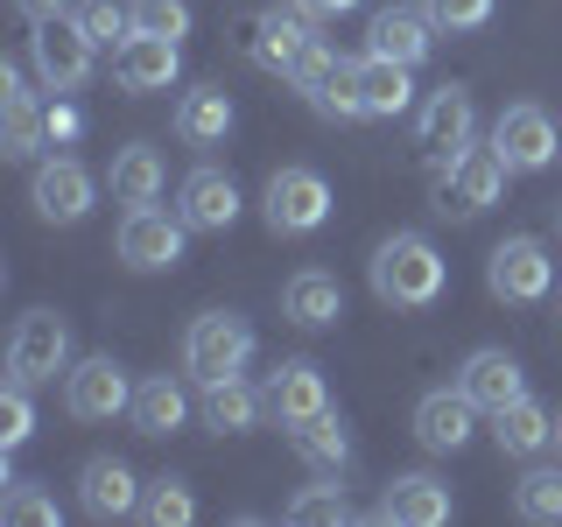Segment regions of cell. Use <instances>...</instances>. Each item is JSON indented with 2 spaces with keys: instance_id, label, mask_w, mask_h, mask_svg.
Masks as SVG:
<instances>
[{
  "instance_id": "cell-21",
  "label": "cell",
  "mask_w": 562,
  "mask_h": 527,
  "mask_svg": "<svg viewBox=\"0 0 562 527\" xmlns=\"http://www.w3.org/2000/svg\"><path fill=\"white\" fill-rule=\"evenodd\" d=\"M176 211H183L190 233H225L239 218V183L225 169H190L183 190H176Z\"/></svg>"
},
{
  "instance_id": "cell-26",
  "label": "cell",
  "mask_w": 562,
  "mask_h": 527,
  "mask_svg": "<svg viewBox=\"0 0 562 527\" xmlns=\"http://www.w3.org/2000/svg\"><path fill=\"white\" fill-rule=\"evenodd\" d=\"M289 444H295V457H303L316 479H345V464H351V429L338 422V408H324V415L295 422Z\"/></svg>"
},
{
  "instance_id": "cell-39",
  "label": "cell",
  "mask_w": 562,
  "mask_h": 527,
  "mask_svg": "<svg viewBox=\"0 0 562 527\" xmlns=\"http://www.w3.org/2000/svg\"><path fill=\"white\" fill-rule=\"evenodd\" d=\"M422 8H429V22L443 35H471L492 22V0H422Z\"/></svg>"
},
{
  "instance_id": "cell-15",
  "label": "cell",
  "mask_w": 562,
  "mask_h": 527,
  "mask_svg": "<svg viewBox=\"0 0 562 527\" xmlns=\"http://www.w3.org/2000/svg\"><path fill=\"white\" fill-rule=\"evenodd\" d=\"M289 85H295V92H303V99H310L324 120H359V92H351V64H345L330 43H316L310 57L289 70Z\"/></svg>"
},
{
  "instance_id": "cell-24",
  "label": "cell",
  "mask_w": 562,
  "mask_h": 527,
  "mask_svg": "<svg viewBox=\"0 0 562 527\" xmlns=\"http://www.w3.org/2000/svg\"><path fill=\"white\" fill-rule=\"evenodd\" d=\"M429 43H436L429 8H380L373 29H366V49H373V57H394V64H408V70L429 57Z\"/></svg>"
},
{
  "instance_id": "cell-8",
  "label": "cell",
  "mask_w": 562,
  "mask_h": 527,
  "mask_svg": "<svg viewBox=\"0 0 562 527\" xmlns=\"http://www.w3.org/2000/svg\"><path fill=\"white\" fill-rule=\"evenodd\" d=\"M485 289L499 295V303H541V295L555 289V260H549V246L541 239H499L492 246V260H485Z\"/></svg>"
},
{
  "instance_id": "cell-41",
  "label": "cell",
  "mask_w": 562,
  "mask_h": 527,
  "mask_svg": "<svg viewBox=\"0 0 562 527\" xmlns=\"http://www.w3.org/2000/svg\"><path fill=\"white\" fill-rule=\"evenodd\" d=\"M295 8H303L310 22H338V14H351L359 0H295Z\"/></svg>"
},
{
  "instance_id": "cell-13",
  "label": "cell",
  "mask_w": 562,
  "mask_h": 527,
  "mask_svg": "<svg viewBox=\"0 0 562 527\" xmlns=\"http://www.w3.org/2000/svg\"><path fill=\"white\" fill-rule=\"evenodd\" d=\"M92 198H99L92 169L70 162V155H49V162L35 169V183H29V204H35L43 225H78L85 211H92Z\"/></svg>"
},
{
  "instance_id": "cell-23",
  "label": "cell",
  "mask_w": 562,
  "mask_h": 527,
  "mask_svg": "<svg viewBox=\"0 0 562 527\" xmlns=\"http://www.w3.org/2000/svg\"><path fill=\"white\" fill-rule=\"evenodd\" d=\"M198 415H204V429H211V436H246V429H260V415H268V386H246L239 373L204 380Z\"/></svg>"
},
{
  "instance_id": "cell-36",
  "label": "cell",
  "mask_w": 562,
  "mask_h": 527,
  "mask_svg": "<svg viewBox=\"0 0 562 527\" xmlns=\"http://www.w3.org/2000/svg\"><path fill=\"white\" fill-rule=\"evenodd\" d=\"M35 436V408H29V386L8 380V394H0V450H22Z\"/></svg>"
},
{
  "instance_id": "cell-30",
  "label": "cell",
  "mask_w": 562,
  "mask_h": 527,
  "mask_svg": "<svg viewBox=\"0 0 562 527\" xmlns=\"http://www.w3.org/2000/svg\"><path fill=\"white\" fill-rule=\"evenodd\" d=\"M492 444H499L506 457H541L555 444V415L541 408V401L520 394V401H506V408L492 415Z\"/></svg>"
},
{
  "instance_id": "cell-33",
  "label": "cell",
  "mask_w": 562,
  "mask_h": 527,
  "mask_svg": "<svg viewBox=\"0 0 562 527\" xmlns=\"http://www.w3.org/2000/svg\"><path fill=\"white\" fill-rule=\"evenodd\" d=\"M289 520L295 527H345L351 520V506H345V485H303V492H295V500H289Z\"/></svg>"
},
{
  "instance_id": "cell-16",
  "label": "cell",
  "mask_w": 562,
  "mask_h": 527,
  "mask_svg": "<svg viewBox=\"0 0 562 527\" xmlns=\"http://www.w3.org/2000/svg\"><path fill=\"white\" fill-rule=\"evenodd\" d=\"M310 49H316V22L295 8V0H289V8H260L254 14V64H268V70L289 78Z\"/></svg>"
},
{
  "instance_id": "cell-9",
  "label": "cell",
  "mask_w": 562,
  "mask_h": 527,
  "mask_svg": "<svg viewBox=\"0 0 562 527\" xmlns=\"http://www.w3.org/2000/svg\"><path fill=\"white\" fill-rule=\"evenodd\" d=\"M260 211H268V233H316L330 218V183L316 169H274Z\"/></svg>"
},
{
  "instance_id": "cell-25",
  "label": "cell",
  "mask_w": 562,
  "mask_h": 527,
  "mask_svg": "<svg viewBox=\"0 0 562 527\" xmlns=\"http://www.w3.org/2000/svg\"><path fill=\"white\" fill-rule=\"evenodd\" d=\"M281 316H289L295 330H330V324L345 316V289H338V274H324V268L289 274V289H281Z\"/></svg>"
},
{
  "instance_id": "cell-34",
  "label": "cell",
  "mask_w": 562,
  "mask_h": 527,
  "mask_svg": "<svg viewBox=\"0 0 562 527\" xmlns=\"http://www.w3.org/2000/svg\"><path fill=\"white\" fill-rule=\"evenodd\" d=\"M514 514L520 520H562V471H527V479L514 485Z\"/></svg>"
},
{
  "instance_id": "cell-2",
  "label": "cell",
  "mask_w": 562,
  "mask_h": 527,
  "mask_svg": "<svg viewBox=\"0 0 562 527\" xmlns=\"http://www.w3.org/2000/svg\"><path fill=\"white\" fill-rule=\"evenodd\" d=\"M471 141H479V105H471V92L464 85H436L415 113V148H422V162H429V183H443L450 162Z\"/></svg>"
},
{
  "instance_id": "cell-18",
  "label": "cell",
  "mask_w": 562,
  "mask_h": 527,
  "mask_svg": "<svg viewBox=\"0 0 562 527\" xmlns=\"http://www.w3.org/2000/svg\"><path fill=\"white\" fill-rule=\"evenodd\" d=\"M351 92H359V120H401V113L415 105L408 64H394V57H373V49H366V57L351 64Z\"/></svg>"
},
{
  "instance_id": "cell-4",
  "label": "cell",
  "mask_w": 562,
  "mask_h": 527,
  "mask_svg": "<svg viewBox=\"0 0 562 527\" xmlns=\"http://www.w3.org/2000/svg\"><path fill=\"white\" fill-rule=\"evenodd\" d=\"M70 373V324L57 310H29L8 338V380L22 386H57Z\"/></svg>"
},
{
  "instance_id": "cell-17",
  "label": "cell",
  "mask_w": 562,
  "mask_h": 527,
  "mask_svg": "<svg viewBox=\"0 0 562 527\" xmlns=\"http://www.w3.org/2000/svg\"><path fill=\"white\" fill-rule=\"evenodd\" d=\"M324 408H330L324 366H310V359H281L274 373H268V415L281 422V429H295V422H310V415H324Z\"/></svg>"
},
{
  "instance_id": "cell-20",
  "label": "cell",
  "mask_w": 562,
  "mask_h": 527,
  "mask_svg": "<svg viewBox=\"0 0 562 527\" xmlns=\"http://www.w3.org/2000/svg\"><path fill=\"white\" fill-rule=\"evenodd\" d=\"M140 485L127 464H120V457H92V464L78 471V506L92 520H127V514H140Z\"/></svg>"
},
{
  "instance_id": "cell-1",
  "label": "cell",
  "mask_w": 562,
  "mask_h": 527,
  "mask_svg": "<svg viewBox=\"0 0 562 527\" xmlns=\"http://www.w3.org/2000/svg\"><path fill=\"white\" fill-rule=\"evenodd\" d=\"M443 254H436L422 233H394V239H380L373 246V295L380 303H394V310H429L436 295H443Z\"/></svg>"
},
{
  "instance_id": "cell-31",
  "label": "cell",
  "mask_w": 562,
  "mask_h": 527,
  "mask_svg": "<svg viewBox=\"0 0 562 527\" xmlns=\"http://www.w3.org/2000/svg\"><path fill=\"white\" fill-rule=\"evenodd\" d=\"M0 120H8V134H0V155H8V162H35V148L49 141V113H43L29 92H14V99H0Z\"/></svg>"
},
{
  "instance_id": "cell-10",
  "label": "cell",
  "mask_w": 562,
  "mask_h": 527,
  "mask_svg": "<svg viewBox=\"0 0 562 527\" xmlns=\"http://www.w3.org/2000/svg\"><path fill=\"white\" fill-rule=\"evenodd\" d=\"M92 35L78 29V14H57V22H35V35H29V57H35V70H43V85L49 92H78L85 78H92Z\"/></svg>"
},
{
  "instance_id": "cell-42",
  "label": "cell",
  "mask_w": 562,
  "mask_h": 527,
  "mask_svg": "<svg viewBox=\"0 0 562 527\" xmlns=\"http://www.w3.org/2000/svg\"><path fill=\"white\" fill-rule=\"evenodd\" d=\"M14 8H22L29 22H57V14L70 8V0H14Z\"/></svg>"
},
{
  "instance_id": "cell-38",
  "label": "cell",
  "mask_w": 562,
  "mask_h": 527,
  "mask_svg": "<svg viewBox=\"0 0 562 527\" xmlns=\"http://www.w3.org/2000/svg\"><path fill=\"white\" fill-rule=\"evenodd\" d=\"M0 520L8 527H57V500L35 492V485H14L8 500H0Z\"/></svg>"
},
{
  "instance_id": "cell-43",
  "label": "cell",
  "mask_w": 562,
  "mask_h": 527,
  "mask_svg": "<svg viewBox=\"0 0 562 527\" xmlns=\"http://www.w3.org/2000/svg\"><path fill=\"white\" fill-rule=\"evenodd\" d=\"M555 450H562V415H555Z\"/></svg>"
},
{
  "instance_id": "cell-32",
  "label": "cell",
  "mask_w": 562,
  "mask_h": 527,
  "mask_svg": "<svg viewBox=\"0 0 562 527\" xmlns=\"http://www.w3.org/2000/svg\"><path fill=\"white\" fill-rule=\"evenodd\" d=\"M140 520L148 527H190L198 520V500H190L183 479H155L148 492H140Z\"/></svg>"
},
{
  "instance_id": "cell-11",
  "label": "cell",
  "mask_w": 562,
  "mask_h": 527,
  "mask_svg": "<svg viewBox=\"0 0 562 527\" xmlns=\"http://www.w3.org/2000/svg\"><path fill=\"white\" fill-rule=\"evenodd\" d=\"M492 148L506 155V169L514 176H535V169H549L555 155H562V134H555V120L541 113V105H506L499 120H492Z\"/></svg>"
},
{
  "instance_id": "cell-19",
  "label": "cell",
  "mask_w": 562,
  "mask_h": 527,
  "mask_svg": "<svg viewBox=\"0 0 562 527\" xmlns=\"http://www.w3.org/2000/svg\"><path fill=\"white\" fill-rule=\"evenodd\" d=\"M457 386H464V394L479 401L485 415H499L506 401H520V394H527V373H520V359H514V351H499V345H479L464 366H457Z\"/></svg>"
},
{
  "instance_id": "cell-22",
  "label": "cell",
  "mask_w": 562,
  "mask_h": 527,
  "mask_svg": "<svg viewBox=\"0 0 562 527\" xmlns=\"http://www.w3.org/2000/svg\"><path fill=\"white\" fill-rule=\"evenodd\" d=\"M373 520H394V527H443L450 520V485L429 479V471H408V479H394L380 492Z\"/></svg>"
},
{
  "instance_id": "cell-5",
  "label": "cell",
  "mask_w": 562,
  "mask_h": 527,
  "mask_svg": "<svg viewBox=\"0 0 562 527\" xmlns=\"http://www.w3.org/2000/svg\"><path fill=\"white\" fill-rule=\"evenodd\" d=\"M506 176H514V169H506V155L471 141V148L450 162V176L436 183V211H443V218H479V211H492V204L506 198Z\"/></svg>"
},
{
  "instance_id": "cell-37",
  "label": "cell",
  "mask_w": 562,
  "mask_h": 527,
  "mask_svg": "<svg viewBox=\"0 0 562 527\" xmlns=\"http://www.w3.org/2000/svg\"><path fill=\"white\" fill-rule=\"evenodd\" d=\"M134 29L140 35H190V0H134Z\"/></svg>"
},
{
  "instance_id": "cell-44",
  "label": "cell",
  "mask_w": 562,
  "mask_h": 527,
  "mask_svg": "<svg viewBox=\"0 0 562 527\" xmlns=\"http://www.w3.org/2000/svg\"><path fill=\"white\" fill-rule=\"evenodd\" d=\"M555 218H562V204H555Z\"/></svg>"
},
{
  "instance_id": "cell-27",
  "label": "cell",
  "mask_w": 562,
  "mask_h": 527,
  "mask_svg": "<svg viewBox=\"0 0 562 527\" xmlns=\"http://www.w3.org/2000/svg\"><path fill=\"white\" fill-rule=\"evenodd\" d=\"M225 134H233V99H225V85H190V92L176 99V141L218 148Z\"/></svg>"
},
{
  "instance_id": "cell-40",
  "label": "cell",
  "mask_w": 562,
  "mask_h": 527,
  "mask_svg": "<svg viewBox=\"0 0 562 527\" xmlns=\"http://www.w3.org/2000/svg\"><path fill=\"white\" fill-rule=\"evenodd\" d=\"M43 113H49V141H78L85 134V113H78V105H43Z\"/></svg>"
},
{
  "instance_id": "cell-7",
  "label": "cell",
  "mask_w": 562,
  "mask_h": 527,
  "mask_svg": "<svg viewBox=\"0 0 562 527\" xmlns=\"http://www.w3.org/2000/svg\"><path fill=\"white\" fill-rule=\"evenodd\" d=\"M64 408L78 415V422H113V415H127V408H134L127 366H120L113 351H92V359H78V366L64 373Z\"/></svg>"
},
{
  "instance_id": "cell-12",
  "label": "cell",
  "mask_w": 562,
  "mask_h": 527,
  "mask_svg": "<svg viewBox=\"0 0 562 527\" xmlns=\"http://www.w3.org/2000/svg\"><path fill=\"white\" fill-rule=\"evenodd\" d=\"M183 78V43L176 35H127V43L113 49V85L120 92H134V99H148V92H169V85Z\"/></svg>"
},
{
  "instance_id": "cell-6",
  "label": "cell",
  "mask_w": 562,
  "mask_h": 527,
  "mask_svg": "<svg viewBox=\"0 0 562 527\" xmlns=\"http://www.w3.org/2000/svg\"><path fill=\"white\" fill-rule=\"evenodd\" d=\"M183 211H155V204H127V218H120V260H127L134 274H162L183 260Z\"/></svg>"
},
{
  "instance_id": "cell-29",
  "label": "cell",
  "mask_w": 562,
  "mask_h": 527,
  "mask_svg": "<svg viewBox=\"0 0 562 527\" xmlns=\"http://www.w3.org/2000/svg\"><path fill=\"white\" fill-rule=\"evenodd\" d=\"M105 183H113V198H120V204H155V198L169 190V162H162V148H148V141L120 148V155H113V169H105Z\"/></svg>"
},
{
  "instance_id": "cell-28",
  "label": "cell",
  "mask_w": 562,
  "mask_h": 527,
  "mask_svg": "<svg viewBox=\"0 0 562 527\" xmlns=\"http://www.w3.org/2000/svg\"><path fill=\"white\" fill-rule=\"evenodd\" d=\"M127 415H134L140 436H176L190 422V386L176 380V373H148V380L134 386V408Z\"/></svg>"
},
{
  "instance_id": "cell-14",
  "label": "cell",
  "mask_w": 562,
  "mask_h": 527,
  "mask_svg": "<svg viewBox=\"0 0 562 527\" xmlns=\"http://www.w3.org/2000/svg\"><path fill=\"white\" fill-rule=\"evenodd\" d=\"M479 415H485V408L464 394V386H436V394H422V401H415V444H422V450H436V457H450V450H464V444H471Z\"/></svg>"
},
{
  "instance_id": "cell-3",
  "label": "cell",
  "mask_w": 562,
  "mask_h": 527,
  "mask_svg": "<svg viewBox=\"0 0 562 527\" xmlns=\"http://www.w3.org/2000/svg\"><path fill=\"white\" fill-rule=\"evenodd\" d=\"M246 359H254V330H246V316H233V310L190 316V330H183V373L198 380V386L239 373Z\"/></svg>"
},
{
  "instance_id": "cell-35",
  "label": "cell",
  "mask_w": 562,
  "mask_h": 527,
  "mask_svg": "<svg viewBox=\"0 0 562 527\" xmlns=\"http://www.w3.org/2000/svg\"><path fill=\"white\" fill-rule=\"evenodd\" d=\"M78 29L92 35V43H127L134 35V8H120V0H78Z\"/></svg>"
}]
</instances>
